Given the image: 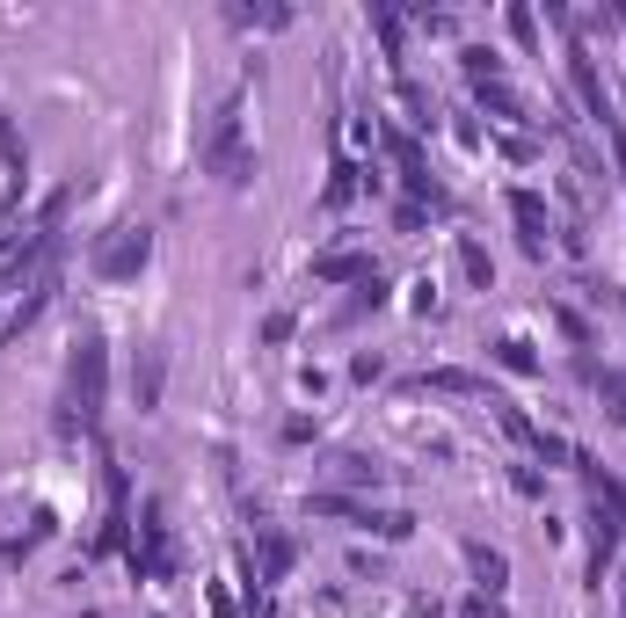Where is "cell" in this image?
<instances>
[{"instance_id": "cell-20", "label": "cell", "mask_w": 626, "mask_h": 618, "mask_svg": "<svg viewBox=\"0 0 626 618\" xmlns=\"http://www.w3.org/2000/svg\"><path fill=\"white\" fill-rule=\"evenodd\" d=\"M386 153L401 160V175H408V168H423V146L408 139V131H386Z\"/></svg>"}, {"instance_id": "cell-18", "label": "cell", "mask_w": 626, "mask_h": 618, "mask_svg": "<svg viewBox=\"0 0 626 618\" xmlns=\"http://www.w3.org/2000/svg\"><path fill=\"white\" fill-rule=\"evenodd\" d=\"M234 22H241V30H284L292 8H234Z\"/></svg>"}, {"instance_id": "cell-24", "label": "cell", "mask_w": 626, "mask_h": 618, "mask_svg": "<svg viewBox=\"0 0 626 618\" xmlns=\"http://www.w3.org/2000/svg\"><path fill=\"white\" fill-rule=\"evenodd\" d=\"M292 328H299L292 313H270V320H263V342H292Z\"/></svg>"}, {"instance_id": "cell-5", "label": "cell", "mask_w": 626, "mask_h": 618, "mask_svg": "<svg viewBox=\"0 0 626 618\" xmlns=\"http://www.w3.org/2000/svg\"><path fill=\"white\" fill-rule=\"evenodd\" d=\"M568 88H576V102H583L597 124L619 117V110H612V95H605V80H597V59H590L583 44H568Z\"/></svg>"}, {"instance_id": "cell-1", "label": "cell", "mask_w": 626, "mask_h": 618, "mask_svg": "<svg viewBox=\"0 0 626 618\" xmlns=\"http://www.w3.org/2000/svg\"><path fill=\"white\" fill-rule=\"evenodd\" d=\"M197 153H204V168H212L226 190H248V182H255V153L241 146V95L219 102V117H212V131H204Z\"/></svg>"}, {"instance_id": "cell-26", "label": "cell", "mask_w": 626, "mask_h": 618, "mask_svg": "<svg viewBox=\"0 0 626 618\" xmlns=\"http://www.w3.org/2000/svg\"><path fill=\"white\" fill-rule=\"evenodd\" d=\"M605 139H612V160H619V175H626V117L605 124Z\"/></svg>"}, {"instance_id": "cell-8", "label": "cell", "mask_w": 626, "mask_h": 618, "mask_svg": "<svg viewBox=\"0 0 626 618\" xmlns=\"http://www.w3.org/2000/svg\"><path fill=\"white\" fill-rule=\"evenodd\" d=\"M314 277H321V284H364V277H372V255H357V248H335V255L314 262Z\"/></svg>"}, {"instance_id": "cell-3", "label": "cell", "mask_w": 626, "mask_h": 618, "mask_svg": "<svg viewBox=\"0 0 626 618\" xmlns=\"http://www.w3.org/2000/svg\"><path fill=\"white\" fill-rule=\"evenodd\" d=\"M146 262H153V233L146 226H117V233L95 240V277L102 284H132Z\"/></svg>"}, {"instance_id": "cell-9", "label": "cell", "mask_w": 626, "mask_h": 618, "mask_svg": "<svg viewBox=\"0 0 626 618\" xmlns=\"http://www.w3.org/2000/svg\"><path fill=\"white\" fill-rule=\"evenodd\" d=\"M161 379H168V357L146 350V357L132 364V400H139V408H161Z\"/></svg>"}, {"instance_id": "cell-16", "label": "cell", "mask_w": 626, "mask_h": 618, "mask_svg": "<svg viewBox=\"0 0 626 618\" xmlns=\"http://www.w3.org/2000/svg\"><path fill=\"white\" fill-rule=\"evenodd\" d=\"M357 197V168H350V160H335V175H328V190H321V204L328 211H343V204Z\"/></svg>"}, {"instance_id": "cell-12", "label": "cell", "mask_w": 626, "mask_h": 618, "mask_svg": "<svg viewBox=\"0 0 626 618\" xmlns=\"http://www.w3.org/2000/svg\"><path fill=\"white\" fill-rule=\"evenodd\" d=\"M466 560H474V575H481V590H488V597H503L510 560H503V553H488V546H466Z\"/></svg>"}, {"instance_id": "cell-14", "label": "cell", "mask_w": 626, "mask_h": 618, "mask_svg": "<svg viewBox=\"0 0 626 618\" xmlns=\"http://www.w3.org/2000/svg\"><path fill=\"white\" fill-rule=\"evenodd\" d=\"M459 270H466V284H474V291H488V284H496V262H488L481 240H459Z\"/></svg>"}, {"instance_id": "cell-27", "label": "cell", "mask_w": 626, "mask_h": 618, "mask_svg": "<svg viewBox=\"0 0 626 618\" xmlns=\"http://www.w3.org/2000/svg\"><path fill=\"white\" fill-rule=\"evenodd\" d=\"M423 219H430L423 204H401V211H394V226H401V233H423Z\"/></svg>"}, {"instance_id": "cell-4", "label": "cell", "mask_w": 626, "mask_h": 618, "mask_svg": "<svg viewBox=\"0 0 626 618\" xmlns=\"http://www.w3.org/2000/svg\"><path fill=\"white\" fill-rule=\"evenodd\" d=\"M132 568H139V575H153V582H168V575H175V539H168L161 510H146L139 546H132Z\"/></svg>"}, {"instance_id": "cell-7", "label": "cell", "mask_w": 626, "mask_h": 618, "mask_svg": "<svg viewBox=\"0 0 626 618\" xmlns=\"http://www.w3.org/2000/svg\"><path fill=\"white\" fill-rule=\"evenodd\" d=\"M474 102H481L488 117H503V124H532L525 117V95H517L510 80H474Z\"/></svg>"}, {"instance_id": "cell-15", "label": "cell", "mask_w": 626, "mask_h": 618, "mask_svg": "<svg viewBox=\"0 0 626 618\" xmlns=\"http://www.w3.org/2000/svg\"><path fill=\"white\" fill-rule=\"evenodd\" d=\"M0 160L15 168V197H22V175H30V146H22V131L8 124V110H0Z\"/></svg>"}, {"instance_id": "cell-13", "label": "cell", "mask_w": 626, "mask_h": 618, "mask_svg": "<svg viewBox=\"0 0 626 618\" xmlns=\"http://www.w3.org/2000/svg\"><path fill=\"white\" fill-rule=\"evenodd\" d=\"M372 30H379V44H386V59H394V73H401V59H408V37H401V15H394V8H372Z\"/></svg>"}, {"instance_id": "cell-19", "label": "cell", "mask_w": 626, "mask_h": 618, "mask_svg": "<svg viewBox=\"0 0 626 618\" xmlns=\"http://www.w3.org/2000/svg\"><path fill=\"white\" fill-rule=\"evenodd\" d=\"M496 364H503V371H539V357H532L525 342L510 335V342H496Z\"/></svg>"}, {"instance_id": "cell-17", "label": "cell", "mask_w": 626, "mask_h": 618, "mask_svg": "<svg viewBox=\"0 0 626 618\" xmlns=\"http://www.w3.org/2000/svg\"><path fill=\"white\" fill-rule=\"evenodd\" d=\"M459 66H466V80H503V59H496L488 44H466V52H459Z\"/></svg>"}, {"instance_id": "cell-2", "label": "cell", "mask_w": 626, "mask_h": 618, "mask_svg": "<svg viewBox=\"0 0 626 618\" xmlns=\"http://www.w3.org/2000/svg\"><path fill=\"white\" fill-rule=\"evenodd\" d=\"M102 386H110V350H102V335H81V350H73V415H66V430H88V422L102 415Z\"/></svg>"}, {"instance_id": "cell-6", "label": "cell", "mask_w": 626, "mask_h": 618, "mask_svg": "<svg viewBox=\"0 0 626 618\" xmlns=\"http://www.w3.org/2000/svg\"><path fill=\"white\" fill-rule=\"evenodd\" d=\"M510 219H517V240H525V255H546V204L532 190H510Z\"/></svg>"}, {"instance_id": "cell-25", "label": "cell", "mask_w": 626, "mask_h": 618, "mask_svg": "<svg viewBox=\"0 0 626 618\" xmlns=\"http://www.w3.org/2000/svg\"><path fill=\"white\" fill-rule=\"evenodd\" d=\"M554 320H561V335H568V342H583V350H590V328H583V313H568V306H561Z\"/></svg>"}, {"instance_id": "cell-21", "label": "cell", "mask_w": 626, "mask_h": 618, "mask_svg": "<svg viewBox=\"0 0 626 618\" xmlns=\"http://www.w3.org/2000/svg\"><path fill=\"white\" fill-rule=\"evenodd\" d=\"M430 386H437V393H488L474 371H430Z\"/></svg>"}, {"instance_id": "cell-23", "label": "cell", "mask_w": 626, "mask_h": 618, "mask_svg": "<svg viewBox=\"0 0 626 618\" xmlns=\"http://www.w3.org/2000/svg\"><path fill=\"white\" fill-rule=\"evenodd\" d=\"M372 306H386V277L372 270V277L357 284V299H350V313H372Z\"/></svg>"}, {"instance_id": "cell-22", "label": "cell", "mask_w": 626, "mask_h": 618, "mask_svg": "<svg viewBox=\"0 0 626 618\" xmlns=\"http://www.w3.org/2000/svg\"><path fill=\"white\" fill-rule=\"evenodd\" d=\"M510 37H517V44H525V52H532V44H539V15H532V8H510Z\"/></svg>"}, {"instance_id": "cell-10", "label": "cell", "mask_w": 626, "mask_h": 618, "mask_svg": "<svg viewBox=\"0 0 626 618\" xmlns=\"http://www.w3.org/2000/svg\"><path fill=\"white\" fill-rule=\"evenodd\" d=\"M583 379L597 386V400H605V408H612V422L626 430V371H597V364L583 357Z\"/></svg>"}, {"instance_id": "cell-11", "label": "cell", "mask_w": 626, "mask_h": 618, "mask_svg": "<svg viewBox=\"0 0 626 618\" xmlns=\"http://www.w3.org/2000/svg\"><path fill=\"white\" fill-rule=\"evenodd\" d=\"M255 546H263V582H284V575H292V560H299V546L284 539V531H263Z\"/></svg>"}]
</instances>
